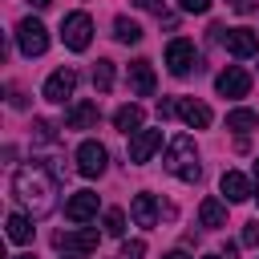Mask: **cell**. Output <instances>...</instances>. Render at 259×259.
Wrapping results in <instances>:
<instances>
[{"instance_id": "6da1fadb", "label": "cell", "mask_w": 259, "mask_h": 259, "mask_svg": "<svg viewBox=\"0 0 259 259\" xmlns=\"http://www.w3.org/2000/svg\"><path fill=\"white\" fill-rule=\"evenodd\" d=\"M12 194L20 206H28L32 214H49L53 210V194H57V178L45 166H24L12 178Z\"/></svg>"}, {"instance_id": "7a4b0ae2", "label": "cell", "mask_w": 259, "mask_h": 259, "mask_svg": "<svg viewBox=\"0 0 259 259\" xmlns=\"http://www.w3.org/2000/svg\"><path fill=\"white\" fill-rule=\"evenodd\" d=\"M166 170L182 182H198L202 178V166H198V150H194V138L178 134L170 142V154H166Z\"/></svg>"}, {"instance_id": "3957f363", "label": "cell", "mask_w": 259, "mask_h": 259, "mask_svg": "<svg viewBox=\"0 0 259 259\" xmlns=\"http://www.w3.org/2000/svg\"><path fill=\"white\" fill-rule=\"evenodd\" d=\"M61 40H65V49L85 53L89 40H93V20H89V12H69V16L61 20Z\"/></svg>"}, {"instance_id": "277c9868", "label": "cell", "mask_w": 259, "mask_h": 259, "mask_svg": "<svg viewBox=\"0 0 259 259\" xmlns=\"http://www.w3.org/2000/svg\"><path fill=\"white\" fill-rule=\"evenodd\" d=\"M194 61H198V49H194V40H186V36H174V40L166 45V69H170L174 77H186V73L194 69Z\"/></svg>"}, {"instance_id": "5b68a950", "label": "cell", "mask_w": 259, "mask_h": 259, "mask_svg": "<svg viewBox=\"0 0 259 259\" xmlns=\"http://www.w3.org/2000/svg\"><path fill=\"white\" fill-rule=\"evenodd\" d=\"M16 40H20V53L24 57H40L45 49H49V28L40 24V20H20V28H16Z\"/></svg>"}, {"instance_id": "8992f818", "label": "cell", "mask_w": 259, "mask_h": 259, "mask_svg": "<svg viewBox=\"0 0 259 259\" xmlns=\"http://www.w3.org/2000/svg\"><path fill=\"white\" fill-rule=\"evenodd\" d=\"M214 89H219L223 97H247V89H251V73L239 69V65H227V69L214 77Z\"/></svg>"}, {"instance_id": "52a82bcc", "label": "cell", "mask_w": 259, "mask_h": 259, "mask_svg": "<svg viewBox=\"0 0 259 259\" xmlns=\"http://www.w3.org/2000/svg\"><path fill=\"white\" fill-rule=\"evenodd\" d=\"M105 146L101 142H81L77 146V170L85 174V178H97V174H105Z\"/></svg>"}, {"instance_id": "ba28073f", "label": "cell", "mask_w": 259, "mask_h": 259, "mask_svg": "<svg viewBox=\"0 0 259 259\" xmlns=\"http://www.w3.org/2000/svg\"><path fill=\"white\" fill-rule=\"evenodd\" d=\"M73 89H77V73H73V69H57V73L45 81V101L65 105V101L73 97Z\"/></svg>"}, {"instance_id": "9c48e42d", "label": "cell", "mask_w": 259, "mask_h": 259, "mask_svg": "<svg viewBox=\"0 0 259 259\" xmlns=\"http://www.w3.org/2000/svg\"><path fill=\"white\" fill-rule=\"evenodd\" d=\"M174 113L190 125V130H206L214 117H210V105H202V101H194V97H178L174 101Z\"/></svg>"}, {"instance_id": "30bf717a", "label": "cell", "mask_w": 259, "mask_h": 259, "mask_svg": "<svg viewBox=\"0 0 259 259\" xmlns=\"http://www.w3.org/2000/svg\"><path fill=\"white\" fill-rule=\"evenodd\" d=\"M223 45L235 57H255L259 53V32H251V28H227L223 32Z\"/></svg>"}, {"instance_id": "8fae6325", "label": "cell", "mask_w": 259, "mask_h": 259, "mask_svg": "<svg viewBox=\"0 0 259 259\" xmlns=\"http://www.w3.org/2000/svg\"><path fill=\"white\" fill-rule=\"evenodd\" d=\"M97 214V194L93 190H77L69 202H65V219L69 223H89Z\"/></svg>"}, {"instance_id": "7c38bea8", "label": "cell", "mask_w": 259, "mask_h": 259, "mask_svg": "<svg viewBox=\"0 0 259 259\" xmlns=\"http://www.w3.org/2000/svg\"><path fill=\"white\" fill-rule=\"evenodd\" d=\"M97 117H101L97 101H73V105H69V113H65V125H69V130H93V125H97Z\"/></svg>"}, {"instance_id": "4fadbf2b", "label": "cell", "mask_w": 259, "mask_h": 259, "mask_svg": "<svg viewBox=\"0 0 259 259\" xmlns=\"http://www.w3.org/2000/svg\"><path fill=\"white\" fill-rule=\"evenodd\" d=\"M154 85H158V81H154V65H150L146 57H138V61L130 65V89H134L138 97H150Z\"/></svg>"}, {"instance_id": "5bb4252c", "label": "cell", "mask_w": 259, "mask_h": 259, "mask_svg": "<svg viewBox=\"0 0 259 259\" xmlns=\"http://www.w3.org/2000/svg\"><path fill=\"white\" fill-rule=\"evenodd\" d=\"M162 146V130H138L130 138V158L134 162H150V154Z\"/></svg>"}, {"instance_id": "9a60e30c", "label": "cell", "mask_w": 259, "mask_h": 259, "mask_svg": "<svg viewBox=\"0 0 259 259\" xmlns=\"http://www.w3.org/2000/svg\"><path fill=\"white\" fill-rule=\"evenodd\" d=\"M53 243H57V247H65V251L89 255V251H97V231H73V235H53Z\"/></svg>"}, {"instance_id": "2e32d148", "label": "cell", "mask_w": 259, "mask_h": 259, "mask_svg": "<svg viewBox=\"0 0 259 259\" xmlns=\"http://www.w3.org/2000/svg\"><path fill=\"white\" fill-rule=\"evenodd\" d=\"M219 186H223V194H227V202H243V198H251V182L239 174V170H223V178H219Z\"/></svg>"}, {"instance_id": "e0dca14e", "label": "cell", "mask_w": 259, "mask_h": 259, "mask_svg": "<svg viewBox=\"0 0 259 259\" xmlns=\"http://www.w3.org/2000/svg\"><path fill=\"white\" fill-rule=\"evenodd\" d=\"M130 214H134L138 227H154V223H158V202H154V194H134Z\"/></svg>"}, {"instance_id": "ac0fdd59", "label": "cell", "mask_w": 259, "mask_h": 259, "mask_svg": "<svg viewBox=\"0 0 259 259\" xmlns=\"http://www.w3.org/2000/svg\"><path fill=\"white\" fill-rule=\"evenodd\" d=\"M198 223L210 227V231L223 227V223H227V206H223L219 198H202V202H198Z\"/></svg>"}, {"instance_id": "d6986e66", "label": "cell", "mask_w": 259, "mask_h": 259, "mask_svg": "<svg viewBox=\"0 0 259 259\" xmlns=\"http://www.w3.org/2000/svg\"><path fill=\"white\" fill-rule=\"evenodd\" d=\"M113 125H117L121 134H138V130H142V105H121V109L113 113Z\"/></svg>"}, {"instance_id": "ffe728a7", "label": "cell", "mask_w": 259, "mask_h": 259, "mask_svg": "<svg viewBox=\"0 0 259 259\" xmlns=\"http://www.w3.org/2000/svg\"><path fill=\"white\" fill-rule=\"evenodd\" d=\"M255 125H259V117H255L251 109H231V113H227V130H235L239 138H243V134H251Z\"/></svg>"}, {"instance_id": "44dd1931", "label": "cell", "mask_w": 259, "mask_h": 259, "mask_svg": "<svg viewBox=\"0 0 259 259\" xmlns=\"http://www.w3.org/2000/svg\"><path fill=\"white\" fill-rule=\"evenodd\" d=\"M113 36H117L121 45H138V40H142V28H138V20L117 16V20H113Z\"/></svg>"}, {"instance_id": "7402d4cb", "label": "cell", "mask_w": 259, "mask_h": 259, "mask_svg": "<svg viewBox=\"0 0 259 259\" xmlns=\"http://www.w3.org/2000/svg\"><path fill=\"white\" fill-rule=\"evenodd\" d=\"M93 89L97 93H109L113 89V61H97L93 65Z\"/></svg>"}, {"instance_id": "603a6c76", "label": "cell", "mask_w": 259, "mask_h": 259, "mask_svg": "<svg viewBox=\"0 0 259 259\" xmlns=\"http://www.w3.org/2000/svg\"><path fill=\"white\" fill-rule=\"evenodd\" d=\"M8 239L12 243H28L32 239V223L24 214H8Z\"/></svg>"}, {"instance_id": "cb8c5ba5", "label": "cell", "mask_w": 259, "mask_h": 259, "mask_svg": "<svg viewBox=\"0 0 259 259\" xmlns=\"http://www.w3.org/2000/svg\"><path fill=\"white\" fill-rule=\"evenodd\" d=\"M125 231V214L113 206V210H105V235H121Z\"/></svg>"}, {"instance_id": "d4e9b609", "label": "cell", "mask_w": 259, "mask_h": 259, "mask_svg": "<svg viewBox=\"0 0 259 259\" xmlns=\"http://www.w3.org/2000/svg\"><path fill=\"white\" fill-rule=\"evenodd\" d=\"M142 255H146V243H142V239H134V243L121 247V259H142Z\"/></svg>"}, {"instance_id": "484cf974", "label": "cell", "mask_w": 259, "mask_h": 259, "mask_svg": "<svg viewBox=\"0 0 259 259\" xmlns=\"http://www.w3.org/2000/svg\"><path fill=\"white\" fill-rule=\"evenodd\" d=\"M243 247H259V219L243 227Z\"/></svg>"}, {"instance_id": "4316f807", "label": "cell", "mask_w": 259, "mask_h": 259, "mask_svg": "<svg viewBox=\"0 0 259 259\" xmlns=\"http://www.w3.org/2000/svg\"><path fill=\"white\" fill-rule=\"evenodd\" d=\"M32 130H36V142H53V138H57L49 121H32Z\"/></svg>"}, {"instance_id": "83f0119b", "label": "cell", "mask_w": 259, "mask_h": 259, "mask_svg": "<svg viewBox=\"0 0 259 259\" xmlns=\"http://www.w3.org/2000/svg\"><path fill=\"white\" fill-rule=\"evenodd\" d=\"M178 4H182L186 12H206V8H210V0H178Z\"/></svg>"}, {"instance_id": "f1b7e54d", "label": "cell", "mask_w": 259, "mask_h": 259, "mask_svg": "<svg viewBox=\"0 0 259 259\" xmlns=\"http://www.w3.org/2000/svg\"><path fill=\"white\" fill-rule=\"evenodd\" d=\"M138 4H142L146 12H162V0H138Z\"/></svg>"}, {"instance_id": "f546056e", "label": "cell", "mask_w": 259, "mask_h": 259, "mask_svg": "<svg viewBox=\"0 0 259 259\" xmlns=\"http://www.w3.org/2000/svg\"><path fill=\"white\" fill-rule=\"evenodd\" d=\"M28 4H32V8H49L53 0H28Z\"/></svg>"}, {"instance_id": "4dcf8cb0", "label": "cell", "mask_w": 259, "mask_h": 259, "mask_svg": "<svg viewBox=\"0 0 259 259\" xmlns=\"http://www.w3.org/2000/svg\"><path fill=\"white\" fill-rule=\"evenodd\" d=\"M162 259H186V255H182V251H170V255H162Z\"/></svg>"}, {"instance_id": "1f68e13d", "label": "cell", "mask_w": 259, "mask_h": 259, "mask_svg": "<svg viewBox=\"0 0 259 259\" xmlns=\"http://www.w3.org/2000/svg\"><path fill=\"white\" fill-rule=\"evenodd\" d=\"M255 186H259V158H255Z\"/></svg>"}, {"instance_id": "d6a6232c", "label": "cell", "mask_w": 259, "mask_h": 259, "mask_svg": "<svg viewBox=\"0 0 259 259\" xmlns=\"http://www.w3.org/2000/svg\"><path fill=\"white\" fill-rule=\"evenodd\" d=\"M202 259H227V255H202Z\"/></svg>"}, {"instance_id": "836d02e7", "label": "cell", "mask_w": 259, "mask_h": 259, "mask_svg": "<svg viewBox=\"0 0 259 259\" xmlns=\"http://www.w3.org/2000/svg\"><path fill=\"white\" fill-rule=\"evenodd\" d=\"M12 259H32V255H12Z\"/></svg>"}, {"instance_id": "e575fe53", "label": "cell", "mask_w": 259, "mask_h": 259, "mask_svg": "<svg viewBox=\"0 0 259 259\" xmlns=\"http://www.w3.org/2000/svg\"><path fill=\"white\" fill-rule=\"evenodd\" d=\"M231 4H239V0H231Z\"/></svg>"}, {"instance_id": "d590c367", "label": "cell", "mask_w": 259, "mask_h": 259, "mask_svg": "<svg viewBox=\"0 0 259 259\" xmlns=\"http://www.w3.org/2000/svg\"><path fill=\"white\" fill-rule=\"evenodd\" d=\"M65 259H69V255H65Z\"/></svg>"}]
</instances>
